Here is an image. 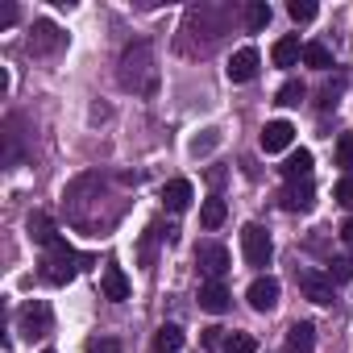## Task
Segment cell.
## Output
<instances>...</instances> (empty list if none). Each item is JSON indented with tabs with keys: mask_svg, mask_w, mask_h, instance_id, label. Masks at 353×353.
Returning <instances> with one entry per match:
<instances>
[{
	"mask_svg": "<svg viewBox=\"0 0 353 353\" xmlns=\"http://www.w3.org/2000/svg\"><path fill=\"white\" fill-rule=\"evenodd\" d=\"M200 225H204V229H221V225H225V200H204Z\"/></svg>",
	"mask_w": 353,
	"mask_h": 353,
	"instance_id": "obj_22",
	"label": "cell"
},
{
	"mask_svg": "<svg viewBox=\"0 0 353 353\" xmlns=\"http://www.w3.org/2000/svg\"><path fill=\"white\" fill-rule=\"evenodd\" d=\"M216 141H221V137H216V129H204V137H196V141H192V154H208Z\"/></svg>",
	"mask_w": 353,
	"mask_h": 353,
	"instance_id": "obj_29",
	"label": "cell"
},
{
	"mask_svg": "<svg viewBox=\"0 0 353 353\" xmlns=\"http://www.w3.org/2000/svg\"><path fill=\"white\" fill-rule=\"evenodd\" d=\"M125 92H154V50L150 42H133L121 54V71H117Z\"/></svg>",
	"mask_w": 353,
	"mask_h": 353,
	"instance_id": "obj_1",
	"label": "cell"
},
{
	"mask_svg": "<svg viewBox=\"0 0 353 353\" xmlns=\"http://www.w3.org/2000/svg\"><path fill=\"white\" fill-rule=\"evenodd\" d=\"M258 67H262L258 50H254V46H241V50L229 59V67H225V71H229V79H233V83H250V79L258 75Z\"/></svg>",
	"mask_w": 353,
	"mask_h": 353,
	"instance_id": "obj_7",
	"label": "cell"
},
{
	"mask_svg": "<svg viewBox=\"0 0 353 353\" xmlns=\"http://www.w3.org/2000/svg\"><path fill=\"white\" fill-rule=\"evenodd\" d=\"M221 336H225V328H216V324H212V328H204V345H208V349H216V345H221Z\"/></svg>",
	"mask_w": 353,
	"mask_h": 353,
	"instance_id": "obj_32",
	"label": "cell"
},
{
	"mask_svg": "<svg viewBox=\"0 0 353 353\" xmlns=\"http://www.w3.org/2000/svg\"><path fill=\"white\" fill-rule=\"evenodd\" d=\"M270 59H274V67H295V63L303 59L299 38H279V42H274V50H270Z\"/></svg>",
	"mask_w": 353,
	"mask_h": 353,
	"instance_id": "obj_17",
	"label": "cell"
},
{
	"mask_svg": "<svg viewBox=\"0 0 353 353\" xmlns=\"http://www.w3.org/2000/svg\"><path fill=\"white\" fill-rule=\"evenodd\" d=\"M225 353H258V341H254L250 332H233V336L225 341Z\"/></svg>",
	"mask_w": 353,
	"mask_h": 353,
	"instance_id": "obj_24",
	"label": "cell"
},
{
	"mask_svg": "<svg viewBox=\"0 0 353 353\" xmlns=\"http://www.w3.org/2000/svg\"><path fill=\"white\" fill-rule=\"evenodd\" d=\"M79 266H83V258H79L67 241H54V245L42 254V279H46V283H54V287L71 283Z\"/></svg>",
	"mask_w": 353,
	"mask_h": 353,
	"instance_id": "obj_2",
	"label": "cell"
},
{
	"mask_svg": "<svg viewBox=\"0 0 353 353\" xmlns=\"http://www.w3.org/2000/svg\"><path fill=\"white\" fill-rule=\"evenodd\" d=\"M332 196H336V204H341V208H353V174H345V179L336 183V192H332Z\"/></svg>",
	"mask_w": 353,
	"mask_h": 353,
	"instance_id": "obj_28",
	"label": "cell"
},
{
	"mask_svg": "<svg viewBox=\"0 0 353 353\" xmlns=\"http://www.w3.org/2000/svg\"><path fill=\"white\" fill-rule=\"evenodd\" d=\"M46 353H54V349H46Z\"/></svg>",
	"mask_w": 353,
	"mask_h": 353,
	"instance_id": "obj_35",
	"label": "cell"
},
{
	"mask_svg": "<svg viewBox=\"0 0 353 353\" xmlns=\"http://www.w3.org/2000/svg\"><path fill=\"white\" fill-rule=\"evenodd\" d=\"M299 291L312 299V303H332V279H320L316 270H299Z\"/></svg>",
	"mask_w": 353,
	"mask_h": 353,
	"instance_id": "obj_10",
	"label": "cell"
},
{
	"mask_svg": "<svg viewBox=\"0 0 353 353\" xmlns=\"http://www.w3.org/2000/svg\"><path fill=\"white\" fill-rule=\"evenodd\" d=\"M303 96H307V88H303L299 79H287V83L279 88L274 104H283V108H295V104H303Z\"/></svg>",
	"mask_w": 353,
	"mask_h": 353,
	"instance_id": "obj_21",
	"label": "cell"
},
{
	"mask_svg": "<svg viewBox=\"0 0 353 353\" xmlns=\"http://www.w3.org/2000/svg\"><path fill=\"white\" fill-rule=\"evenodd\" d=\"M13 21H17V9L5 5V9H0V26H13Z\"/></svg>",
	"mask_w": 353,
	"mask_h": 353,
	"instance_id": "obj_33",
	"label": "cell"
},
{
	"mask_svg": "<svg viewBox=\"0 0 353 353\" xmlns=\"http://www.w3.org/2000/svg\"><path fill=\"white\" fill-rule=\"evenodd\" d=\"M59 46H63V34H59V26H54V21H34L30 50H34V54H50V50H59Z\"/></svg>",
	"mask_w": 353,
	"mask_h": 353,
	"instance_id": "obj_8",
	"label": "cell"
},
{
	"mask_svg": "<svg viewBox=\"0 0 353 353\" xmlns=\"http://www.w3.org/2000/svg\"><path fill=\"white\" fill-rule=\"evenodd\" d=\"M100 291H104V299H112V303L129 299V279H125V270H121V266H104V274H100Z\"/></svg>",
	"mask_w": 353,
	"mask_h": 353,
	"instance_id": "obj_13",
	"label": "cell"
},
{
	"mask_svg": "<svg viewBox=\"0 0 353 353\" xmlns=\"http://www.w3.org/2000/svg\"><path fill=\"white\" fill-rule=\"evenodd\" d=\"M279 204H283L287 212H307V208H312V179H303V183H287V188L279 192Z\"/></svg>",
	"mask_w": 353,
	"mask_h": 353,
	"instance_id": "obj_12",
	"label": "cell"
},
{
	"mask_svg": "<svg viewBox=\"0 0 353 353\" xmlns=\"http://www.w3.org/2000/svg\"><path fill=\"white\" fill-rule=\"evenodd\" d=\"M245 26L258 34V30H266L270 26V5H266V0H254V5L245 9Z\"/></svg>",
	"mask_w": 353,
	"mask_h": 353,
	"instance_id": "obj_23",
	"label": "cell"
},
{
	"mask_svg": "<svg viewBox=\"0 0 353 353\" xmlns=\"http://www.w3.org/2000/svg\"><path fill=\"white\" fill-rule=\"evenodd\" d=\"M245 299H250L254 312H274V307H279V279H270V274L254 279L250 291H245Z\"/></svg>",
	"mask_w": 353,
	"mask_h": 353,
	"instance_id": "obj_6",
	"label": "cell"
},
{
	"mask_svg": "<svg viewBox=\"0 0 353 353\" xmlns=\"http://www.w3.org/2000/svg\"><path fill=\"white\" fill-rule=\"evenodd\" d=\"M328 279L349 283V279H353V258H336V262H328Z\"/></svg>",
	"mask_w": 353,
	"mask_h": 353,
	"instance_id": "obj_26",
	"label": "cell"
},
{
	"mask_svg": "<svg viewBox=\"0 0 353 353\" xmlns=\"http://www.w3.org/2000/svg\"><path fill=\"white\" fill-rule=\"evenodd\" d=\"M336 166H345L353 174V133H341V141H336Z\"/></svg>",
	"mask_w": 353,
	"mask_h": 353,
	"instance_id": "obj_25",
	"label": "cell"
},
{
	"mask_svg": "<svg viewBox=\"0 0 353 353\" xmlns=\"http://www.w3.org/2000/svg\"><path fill=\"white\" fill-rule=\"evenodd\" d=\"M291 141H295L291 121H270V125L262 129V150H266V154H283Z\"/></svg>",
	"mask_w": 353,
	"mask_h": 353,
	"instance_id": "obj_9",
	"label": "cell"
},
{
	"mask_svg": "<svg viewBox=\"0 0 353 353\" xmlns=\"http://www.w3.org/2000/svg\"><path fill=\"white\" fill-rule=\"evenodd\" d=\"M303 63L316 67V71H328V67H332V50H328L324 42H307V46H303Z\"/></svg>",
	"mask_w": 353,
	"mask_h": 353,
	"instance_id": "obj_20",
	"label": "cell"
},
{
	"mask_svg": "<svg viewBox=\"0 0 353 353\" xmlns=\"http://www.w3.org/2000/svg\"><path fill=\"white\" fill-rule=\"evenodd\" d=\"M192 200H196V192H192V183H188V179H170V183L162 188V204H166L170 212H188V208H192Z\"/></svg>",
	"mask_w": 353,
	"mask_h": 353,
	"instance_id": "obj_11",
	"label": "cell"
},
{
	"mask_svg": "<svg viewBox=\"0 0 353 353\" xmlns=\"http://www.w3.org/2000/svg\"><path fill=\"white\" fill-rule=\"evenodd\" d=\"M17 328H21V336H46L50 332V307L42 303V299H30L21 312H17Z\"/></svg>",
	"mask_w": 353,
	"mask_h": 353,
	"instance_id": "obj_4",
	"label": "cell"
},
{
	"mask_svg": "<svg viewBox=\"0 0 353 353\" xmlns=\"http://www.w3.org/2000/svg\"><path fill=\"white\" fill-rule=\"evenodd\" d=\"M30 237H34L38 245H46V250H50L54 241H63V237H59V229L50 225V216H46V212H34V216H30Z\"/></svg>",
	"mask_w": 353,
	"mask_h": 353,
	"instance_id": "obj_18",
	"label": "cell"
},
{
	"mask_svg": "<svg viewBox=\"0 0 353 353\" xmlns=\"http://www.w3.org/2000/svg\"><path fill=\"white\" fill-rule=\"evenodd\" d=\"M287 13H291V21H312L316 17V5H312V0H291Z\"/></svg>",
	"mask_w": 353,
	"mask_h": 353,
	"instance_id": "obj_27",
	"label": "cell"
},
{
	"mask_svg": "<svg viewBox=\"0 0 353 353\" xmlns=\"http://www.w3.org/2000/svg\"><path fill=\"white\" fill-rule=\"evenodd\" d=\"M200 307H204V312H212V316L229 312V287H225V283H216V279H208V283L200 287Z\"/></svg>",
	"mask_w": 353,
	"mask_h": 353,
	"instance_id": "obj_14",
	"label": "cell"
},
{
	"mask_svg": "<svg viewBox=\"0 0 353 353\" xmlns=\"http://www.w3.org/2000/svg\"><path fill=\"white\" fill-rule=\"evenodd\" d=\"M241 254H245L250 266H270V258H274L270 233H266L262 225H245V229H241Z\"/></svg>",
	"mask_w": 353,
	"mask_h": 353,
	"instance_id": "obj_3",
	"label": "cell"
},
{
	"mask_svg": "<svg viewBox=\"0 0 353 353\" xmlns=\"http://www.w3.org/2000/svg\"><path fill=\"white\" fill-rule=\"evenodd\" d=\"M196 262H200V270L208 274V279H225V270H229V250L225 245H216V241H200L196 245Z\"/></svg>",
	"mask_w": 353,
	"mask_h": 353,
	"instance_id": "obj_5",
	"label": "cell"
},
{
	"mask_svg": "<svg viewBox=\"0 0 353 353\" xmlns=\"http://www.w3.org/2000/svg\"><path fill=\"white\" fill-rule=\"evenodd\" d=\"M341 88H345V79H336V83H324V88H320V104H324V108H328V104H336Z\"/></svg>",
	"mask_w": 353,
	"mask_h": 353,
	"instance_id": "obj_30",
	"label": "cell"
},
{
	"mask_svg": "<svg viewBox=\"0 0 353 353\" xmlns=\"http://www.w3.org/2000/svg\"><path fill=\"white\" fill-rule=\"evenodd\" d=\"M341 237H345V245H353V216H349V221L341 225Z\"/></svg>",
	"mask_w": 353,
	"mask_h": 353,
	"instance_id": "obj_34",
	"label": "cell"
},
{
	"mask_svg": "<svg viewBox=\"0 0 353 353\" xmlns=\"http://www.w3.org/2000/svg\"><path fill=\"white\" fill-rule=\"evenodd\" d=\"M283 179H287V183H303V179H312V154H307V150H295V154L283 162Z\"/></svg>",
	"mask_w": 353,
	"mask_h": 353,
	"instance_id": "obj_16",
	"label": "cell"
},
{
	"mask_svg": "<svg viewBox=\"0 0 353 353\" xmlns=\"http://www.w3.org/2000/svg\"><path fill=\"white\" fill-rule=\"evenodd\" d=\"M312 349H316V324L295 320L287 328V353H312Z\"/></svg>",
	"mask_w": 353,
	"mask_h": 353,
	"instance_id": "obj_15",
	"label": "cell"
},
{
	"mask_svg": "<svg viewBox=\"0 0 353 353\" xmlns=\"http://www.w3.org/2000/svg\"><path fill=\"white\" fill-rule=\"evenodd\" d=\"M88 353H121V341H112V336H104V341H92V345H88Z\"/></svg>",
	"mask_w": 353,
	"mask_h": 353,
	"instance_id": "obj_31",
	"label": "cell"
},
{
	"mask_svg": "<svg viewBox=\"0 0 353 353\" xmlns=\"http://www.w3.org/2000/svg\"><path fill=\"white\" fill-rule=\"evenodd\" d=\"M179 345H183V328H179V324H162V328L154 332V349H158V353H174Z\"/></svg>",
	"mask_w": 353,
	"mask_h": 353,
	"instance_id": "obj_19",
	"label": "cell"
}]
</instances>
